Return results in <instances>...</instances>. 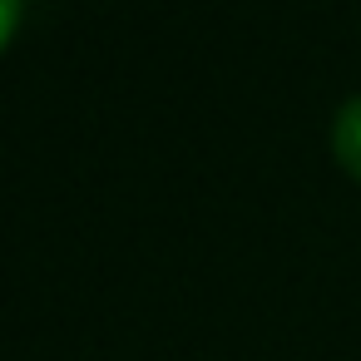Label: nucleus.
I'll return each instance as SVG.
<instances>
[{
    "mask_svg": "<svg viewBox=\"0 0 361 361\" xmlns=\"http://www.w3.org/2000/svg\"><path fill=\"white\" fill-rule=\"evenodd\" d=\"M20 16H25V0H0V50H6L11 35L20 30Z\"/></svg>",
    "mask_w": 361,
    "mask_h": 361,
    "instance_id": "2",
    "label": "nucleus"
},
{
    "mask_svg": "<svg viewBox=\"0 0 361 361\" xmlns=\"http://www.w3.org/2000/svg\"><path fill=\"white\" fill-rule=\"evenodd\" d=\"M331 154H336V164L361 183V94L346 99V104L336 109V124H331Z\"/></svg>",
    "mask_w": 361,
    "mask_h": 361,
    "instance_id": "1",
    "label": "nucleus"
}]
</instances>
